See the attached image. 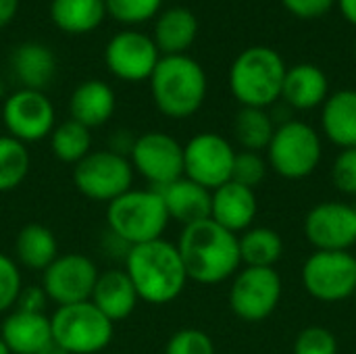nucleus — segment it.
I'll use <instances>...</instances> for the list:
<instances>
[{
  "label": "nucleus",
  "instance_id": "nucleus-1",
  "mask_svg": "<svg viewBox=\"0 0 356 354\" xmlns=\"http://www.w3.org/2000/svg\"><path fill=\"white\" fill-rule=\"evenodd\" d=\"M175 246L184 261L188 280L204 286L225 282L242 265L238 236L213 219L186 225Z\"/></svg>",
  "mask_w": 356,
  "mask_h": 354
},
{
  "label": "nucleus",
  "instance_id": "nucleus-2",
  "mask_svg": "<svg viewBox=\"0 0 356 354\" xmlns=\"http://www.w3.org/2000/svg\"><path fill=\"white\" fill-rule=\"evenodd\" d=\"M125 273L140 300L150 305L173 303L188 284V273L177 246L163 238L131 246L125 257Z\"/></svg>",
  "mask_w": 356,
  "mask_h": 354
},
{
  "label": "nucleus",
  "instance_id": "nucleus-3",
  "mask_svg": "<svg viewBox=\"0 0 356 354\" xmlns=\"http://www.w3.org/2000/svg\"><path fill=\"white\" fill-rule=\"evenodd\" d=\"M148 81L156 108L171 119H188L198 113L209 90L202 65L188 54L161 56Z\"/></svg>",
  "mask_w": 356,
  "mask_h": 354
},
{
  "label": "nucleus",
  "instance_id": "nucleus-4",
  "mask_svg": "<svg viewBox=\"0 0 356 354\" xmlns=\"http://www.w3.org/2000/svg\"><path fill=\"white\" fill-rule=\"evenodd\" d=\"M286 71L288 67L277 50L250 46L229 67V90L242 106L267 108L282 98Z\"/></svg>",
  "mask_w": 356,
  "mask_h": 354
},
{
  "label": "nucleus",
  "instance_id": "nucleus-5",
  "mask_svg": "<svg viewBox=\"0 0 356 354\" xmlns=\"http://www.w3.org/2000/svg\"><path fill=\"white\" fill-rule=\"evenodd\" d=\"M106 223L113 236L123 240L127 246H138L161 240L167 230L169 215L159 190L131 188L108 202Z\"/></svg>",
  "mask_w": 356,
  "mask_h": 354
},
{
  "label": "nucleus",
  "instance_id": "nucleus-6",
  "mask_svg": "<svg viewBox=\"0 0 356 354\" xmlns=\"http://www.w3.org/2000/svg\"><path fill=\"white\" fill-rule=\"evenodd\" d=\"M52 340L69 354L102 353L111 340L115 323L90 300L56 307L50 317Z\"/></svg>",
  "mask_w": 356,
  "mask_h": 354
},
{
  "label": "nucleus",
  "instance_id": "nucleus-7",
  "mask_svg": "<svg viewBox=\"0 0 356 354\" xmlns=\"http://www.w3.org/2000/svg\"><path fill=\"white\" fill-rule=\"evenodd\" d=\"M73 184L86 198L108 204L131 190L134 167L127 156L111 152L108 148L92 150L73 165Z\"/></svg>",
  "mask_w": 356,
  "mask_h": 354
},
{
  "label": "nucleus",
  "instance_id": "nucleus-8",
  "mask_svg": "<svg viewBox=\"0 0 356 354\" xmlns=\"http://www.w3.org/2000/svg\"><path fill=\"white\" fill-rule=\"evenodd\" d=\"M267 156L269 165L282 177H309L321 161V138L305 121H286L275 129Z\"/></svg>",
  "mask_w": 356,
  "mask_h": 354
},
{
  "label": "nucleus",
  "instance_id": "nucleus-9",
  "mask_svg": "<svg viewBox=\"0 0 356 354\" xmlns=\"http://www.w3.org/2000/svg\"><path fill=\"white\" fill-rule=\"evenodd\" d=\"M2 123L15 140L33 144L50 138L56 125V111L46 92L19 88L2 102Z\"/></svg>",
  "mask_w": 356,
  "mask_h": 354
},
{
  "label": "nucleus",
  "instance_id": "nucleus-10",
  "mask_svg": "<svg viewBox=\"0 0 356 354\" xmlns=\"http://www.w3.org/2000/svg\"><path fill=\"white\" fill-rule=\"evenodd\" d=\"M282 277L275 267H244L229 290V307L246 323L265 321L282 300Z\"/></svg>",
  "mask_w": 356,
  "mask_h": 354
},
{
  "label": "nucleus",
  "instance_id": "nucleus-11",
  "mask_svg": "<svg viewBox=\"0 0 356 354\" xmlns=\"http://www.w3.org/2000/svg\"><path fill=\"white\" fill-rule=\"evenodd\" d=\"M305 290L323 303H340L356 290V257L346 252L317 250L302 265Z\"/></svg>",
  "mask_w": 356,
  "mask_h": 354
},
{
  "label": "nucleus",
  "instance_id": "nucleus-12",
  "mask_svg": "<svg viewBox=\"0 0 356 354\" xmlns=\"http://www.w3.org/2000/svg\"><path fill=\"white\" fill-rule=\"evenodd\" d=\"M129 163L154 190H161L184 177V146L165 131H146L136 138Z\"/></svg>",
  "mask_w": 356,
  "mask_h": 354
},
{
  "label": "nucleus",
  "instance_id": "nucleus-13",
  "mask_svg": "<svg viewBox=\"0 0 356 354\" xmlns=\"http://www.w3.org/2000/svg\"><path fill=\"white\" fill-rule=\"evenodd\" d=\"M236 150L215 131L196 134L184 146V175L207 190H217L232 179Z\"/></svg>",
  "mask_w": 356,
  "mask_h": 354
},
{
  "label": "nucleus",
  "instance_id": "nucleus-14",
  "mask_svg": "<svg viewBox=\"0 0 356 354\" xmlns=\"http://www.w3.org/2000/svg\"><path fill=\"white\" fill-rule=\"evenodd\" d=\"M152 35L138 29H121L106 42L104 63L111 75L127 83L148 81L161 61Z\"/></svg>",
  "mask_w": 356,
  "mask_h": 354
},
{
  "label": "nucleus",
  "instance_id": "nucleus-15",
  "mask_svg": "<svg viewBox=\"0 0 356 354\" xmlns=\"http://www.w3.org/2000/svg\"><path fill=\"white\" fill-rule=\"evenodd\" d=\"M100 271L96 263L79 252L58 255L42 271V288L56 307L86 303L92 296Z\"/></svg>",
  "mask_w": 356,
  "mask_h": 354
},
{
  "label": "nucleus",
  "instance_id": "nucleus-16",
  "mask_svg": "<svg viewBox=\"0 0 356 354\" xmlns=\"http://www.w3.org/2000/svg\"><path fill=\"white\" fill-rule=\"evenodd\" d=\"M305 236L317 250L346 252L356 244V209L344 202H321L305 219Z\"/></svg>",
  "mask_w": 356,
  "mask_h": 354
},
{
  "label": "nucleus",
  "instance_id": "nucleus-17",
  "mask_svg": "<svg viewBox=\"0 0 356 354\" xmlns=\"http://www.w3.org/2000/svg\"><path fill=\"white\" fill-rule=\"evenodd\" d=\"M259 213V202L254 190L240 186L236 182H227L213 190L211 202V219L221 227L229 230L238 236V232L250 230L254 217Z\"/></svg>",
  "mask_w": 356,
  "mask_h": 354
},
{
  "label": "nucleus",
  "instance_id": "nucleus-18",
  "mask_svg": "<svg viewBox=\"0 0 356 354\" xmlns=\"http://www.w3.org/2000/svg\"><path fill=\"white\" fill-rule=\"evenodd\" d=\"M117 108L115 90L102 79H86L77 83L69 98V113L73 121L88 129L100 127L111 121Z\"/></svg>",
  "mask_w": 356,
  "mask_h": 354
},
{
  "label": "nucleus",
  "instance_id": "nucleus-19",
  "mask_svg": "<svg viewBox=\"0 0 356 354\" xmlns=\"http://www.w3.org/2000/svg\"><path fill=\"white\" fill-rule=\"evenodd\" d=\"M159 192L163 196L169 219L179 221L184 227L200 223L204 219H211L213 192L207 190L204 186L188 179L186 175L179 177L177 182L161 188Z\"/></svg>",
  "mask_w": 356,
  "mask_h": 354
},
{
  "label": "nucleus",
  "instance_id": "nucleus-20",
  "mask_svg": "<svg viewBox=\"0 0 356 354\" xmlns=\"http://www.w3.org/2000/svg\"><path fill=\"white\" fill-rule=\"evenodd\" d=\"M90 303L100 309L113 323H117L136 311L140 296L125 269H108L98 275Z\"/></svg>",
  "mask_w": 356,
  "mask_h": 354
},
{
  "label": "nucleus",
  "instance_id": "nucleus-21",
  "mask_svg": "<svg viewBox=\"0 0 356 354\" xmlns=\"http://www.w3.org/2000/svg\"><path fill=\"white\" fill-rule=\"evenodd\" d=\"M10 73L27 90L44 92L56 75V56L42 42H23L19 44L8 58Z\"/></svg>",
  "mask_w": 356,
  "mask_h": 354
},
{
  "label": "nucleus",
  "instance_id": "nucleus-22",
  "mask_svg": "<svg viewBox=\"0 0 356 354\" xmlns=\"http://www.w3.org/2000/svg\"><path fill=\"white\" fill-rule=\"evenodd\" d=\"M198 29V19L190 8L171 6L156 15L152 40L163 56L186 54L188 48L196 42Z\"/></svg>",
  "mask_w": 356,
  "mask_h": 354
},
{
  "label": "nucleus",
  "instance_id": "nucleus-23",
  "mask_svg": "<svg viewBox=\"0 0 356 354\" xmlns=\"http://www.w3.org/2000/svg\"><path fill=\"white\" fill-rule=\"evenodd\" d=\"M0 338L13 354H38L50 340V317L46 313L13 311L0 328Z\"/></svg>",
  "mask_w": 356,
  "mask_h": 354
},
{
  "label": "nucleus",
  "instance_id": "nucleus-24",
  "mask_svg": "<svg viewBox=\"0 0 356 354\" xmlns=\"http://www.w3.org/2000/svg\"><path fill=\"white\" fill-rule=\"evenodd\" d=\"M330 96V81L323 69L311 63L294 65L286 71L282 98L298 111H309L323 104Z\"/></svg>",
  "mask_w": 356,
  "mask_h": 354
},
{
  "label": "nucleus",
  "instance_id": "nucleus-25",
  "mask_svg": "<svg viewBox=\"0 0 356 354\" xmlns=\"http://www.w3.org/2000/svg\"><path fill=\"white\" fill-rule=\"evenodd\" d=\"M321 125L325 136L344 148H356V90H340L323 102Z\"/></svg>",
  "mask_w": 356,
  "mask_h": 354
},
{
  "label": "nucleus",
  "instance_id": "nucleus-26",
  "mask_svg": "<svg viewBox=\"0 0 356 354\" xmlns=\"http://www.w3.org/2000/svg\"><path fill=\"white\" fill-rule=\"evenodd\" d=\"M50 21L56 29L71 35L92 33L106 17L104 0H50Z\"/></svg>",
  "mask_w": 356,
  "mask_h": 354
},
{
  "label": "nucleus",
  "instance_id": "nucleus-27",
  "mask_svg": "<svg viewBox=\"0 0 356 354\" xmlns=\"http://www.w3.org/2000/svg\"><path fill=\"white\" fill-rule=\"evenodd\" d=\"M58 257V242L50 227L42 223H27L15 238V259L19 265L44 271Z\"/></svg>",
  "mask_w": 356,
  "mask_h": 354
},
{
  "label": "nucleus",
  "instance_id": "nucleus-28",
  "mask_svg": "<svg viewBox=\"0 0 356 354\" xmlns=\"http://www.w3.org/2000/svg\"><path fill=\"white\" fill-rule=\"evenodd\" d=\"M240 259L246 267H275L284 255L282 236L271 227H252L238 236Z\"/></svg>",
  "mask_w": 356,
  "mask_h": 354
},
{
  "label": "nucleus",
  "instance_id": "nucleus-29",
  "mask_svg": "<svg viewBox=\"0 0 356 354\" xmlns=\"http://www.w3.org/2000/svg\"><path fill=\"white\" fill-rule=\"evenodd\" d=\"M275 134L273 119L265 108L242 106L234 119V136L240 146L248 152L267 150Z\"/></svg>",
  "mask_w": 356,
  "mask_h": 354
},
{
  "label": "nucleus",
  "instance_id": "nucleus-30",
  "mask_svg": "<svg viewBox=\"0 0 356 354\" xmlns=\"http://www.w3.org/2000/svg\"><path fill=\"white\" fill-rule=\"evenodd\" d=\"M92 129L83 127L81 123L67 119L54 125L50 134V148L52 154L65 165H77L86 154L92 152Z\"/></svg>",
  "mask_w": 356,
  "mask_h": 354
},
{
  "label": "nucleus",
  "instance_id": "nucleus-31",
  "mask_svg": "<svg viewBox=\"0 0 356 354\" xmlns=\"http://www.w3.org/2000/svg\"><path fill=\"white\" fill-rule=\"evenodd\" d=\"M31 167V156L27 144L15 140L13 136H0V192H10L19 188Z\"/></svg>",
  "mask_w": 356,
  "mask_h": 354
},
{
  "label": "nucleus",
  "instance_id": "nucleus-32",
  "mask_svg": "<svg viewBox=\"0 0 356 354\" xmlns=\"http://www.w3.org/2000/svg\"><path fill=\"white\" fill-rule=\"evenodd\" d=\"M106 15L123 25H140L156 19L163 0H104Z\"/></svg>",
  "mask_w": 356,
  "mask_h": 354
},
{
  "label": "nucleus",
  "instance_id": "nucleus-33",
  "mask_svg": "<svg viewBox=\"0 0 356 354\" xmlns=\"http://www.w3.org/2000/svg\"><path fill=\"white\" fill-rule=\"evenodd\" d=\"M165 354H215V344L207 332L186 328L169 338Z\"/></svg>",
  "mask_w": 356,
  "mask_h": 354
},
{
  "label": "nucleus",
  "instance_id": "nucleus-34",
  "mask_svg": "<svg viewBox=\"0 0 356 354\" xmlns=\"http://www.w3.org/2000/svg\"><path fill=\"white\" fill-rule=\"evenodd\" d=\"M265 173H267V163L259 152H248V150L236 152L232 182L254 190L265 179Z\"/></svg>",
  "mask_w": 356,
  "mask_h": 354
},
{
  "label": "nucleus",
  "instance_id": "nucleus-35",
  "mask_svg": "<svg viewBox=\"0 0 356 354\" xmlns=\"http://www.w3.org/2000/svg\"><path fill=\"white\" fill-rule=\"evenodd\" d=\"M21 290H23V282L17 261L0 252V313L17 305Z\"/></svg>",
  "mask_w": 356,
  "mask_h": 354
},
{
  "label": "nucleus",
  "instance_id": "nucleus-36",
  "mask_svg": "<svg viewBox=\"0 0 356 354\" xmlns=\"http://www.w3.org/2000/svg\"><path fill=\"white\" fill-rule=\"evenodd\" d=\"M294 354H338V340L330 330L313 325L298 334Z\"/></svg>",
  "mask_w": 356,
  "mask_h": 354
},
{
  "label": "nucleus",
  "instance_id": "nucleus-37",
  "mask_svg": "<svg viewBox=\"0 0 356 354\" xmlns=\"http://www.w3.org/2000/svg\"><path fill=\"white\" fill-rule=\"evenodd\" d=\"M332 179L340 192L356 196V148H344L336 156L332 167Z\"/></svg>",
  "mask_w": 356,
  "mask_h": 354
},
{
  "label": "nucleus",
  "instance_id": "nucleus-38",
  "mask_svg": "<svg viewBox=\"0 0 356 354\" xmlns=\"http://www.w3.org/2000/svg\"><path fill=\"white\" fill-rule=\"evenodd\" d=\"M284 6L298 19H319L332 10L336 0H282Z\"/></svg>",
  "mask_w": 356,
  "mask_h": 354
},
{
  "label": "nucleus",
  "instance_id": "nucleus-39",
  "mask_svg": "<svg viewBox=\"0 0 356 354\" xmlns=\"http://www.w3.org/2000/svg\"><path fill=\"white\" fill-rule=\"evenodd\" d=\"M48 303V296L42 286H27L21 290L17 298V311H27V313H44Z\"/></svg>",
  "mask_w": 356,
  "mask_h": 354
},
{
  "label": "nucleus",
  "instance_id": "nucleus-40",
  "mask_svg": "<svg viewBox=\"0 0 356 354\" xmlns=\"http://www.w3.org/2000/svg\"><path fill=\"white\" fill-rule=\"evenodd\" d=\"M136 138H138V136H134V134L127 131V129H117V131H113L111 138H108V150L129 159V154H131V150H134V144H136Z\"/></svg>",
  "mask_w": 356,
  "mask_h": 354
},
{
  "label": "nucleus",
  "instance_id": "nucleus-41",
  "mask_svg": "<svg viewBox=\"0 0 356 354\" xmlns=\"http://www.w3.org/2000/svg\"><path fill=\"white\" fill-rule=\"evenodd\" d=\"M19 10V0H0V29L6 27Z\"/></svg>",
  "mask_w": 356,
  "mask_h": 354
},
{
  "label": "nucleus",
  "instance_id": "nucleus-42",
  "mask_svg": "<svg viewBox=\"0 0 356 354\" xmlns=\"http://www.w3.org/2000/svg\"><path fill=\"white\" fill-rule=\"evenodd\" d=\"M336 2L340 6V13L344 15V19L356 25V0H336Z\"/></svg>",
  "mask_w": 356,
  "mask_h": 354
},
{
  "label": "nucleus",
  "instance_id": "nucleus-43",
  "mask_svg": "<svg viewBox=\"0 0 356 354\" xmlns=\"http://www.w3.org/2000/svg\"><path fill=\"white\" fill-rule=\"evenodd\" d=\"M38 354H69V353H67V351H65L56 340H50V342H48V344H46V346H44V348H42Z\"/></svg>",
  "mask_w": 356,
  "mask_h": 354
},
{
  "label": "nucleus",
  "instance_id": "nucleus-44",
  "mask_svg": "<svg viewBox=\"0 0 356 354\" xmlns=\"http://www.w3.org/2000/svg\"><path fill=\"white\" fill-rule=\"evenodd\" d=\"M6 96H8V94H6V81H4V77L0 75V100L4 102Z\"/></svg>",
  "mask_w": 356,
  "mask_h": 354
},
{
  "label": "nucleus",
  "instance_id": "nucleus-45",
  "mask_svg": "<svg viewBox=\"0 0 356 354\" xmlns=\"http://www.w3.org/2000/svg\"><path fill=\"white\" fill-rule=\"evenodd\" d=\"M0 354H13L10 353V348L6 346V342H4L2 338H0Z\"/></svg>",
  "mask_w": 356,
  "mask_h": 354
},
{
  "label": "nucleus",
  "instance_id": "nucleus-46",
  "mask_svg": "<svg viewBox=\"0 0 356 354\" xmlns=\"http://www.w3.org/2000/svg\"><path fill=\"white\" fill-rule=\"evenodd\" d=\"M353 296H355V307H356V290H355V294H353Z\"/></svg>",
  "mask_w": 356,
  "mask_h": 354
}]
</instances>
